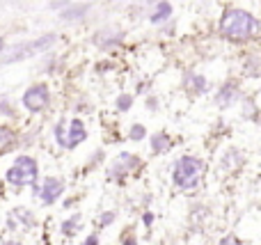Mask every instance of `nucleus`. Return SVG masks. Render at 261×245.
Masks as SVG:
<instances>
[{
	"label": "nucleus",
	"instance_id": "423d86ee",
	"mask_svg": "<svg viewBox=\"0 0 261 245\" xmlns=\"http://www.w3.org/2000/svg\"><path fill=\"white\" fill-rule=\"evenodd\" d=\"M62 190H64L62 181H60V179H55V177H48L44 181V186H41V200H44L46 204H53V202L62 195Z\"/></svg>",
	"mask_w": 261,
	"mask_h": 245
},
{
	"label": "nucleus",
	"instance_id": "ddd939ff",
	"mask_svg": "<svg viewBox=\"0 0 261 245\" xmlns=\"http://www.w3.org/2000/svg\"><path fill=\"white\" fill-rule=\"evenodd\" d=\"M130 138H133V140H142L144 138V126H133L130 128Z\"/></svg>",
	"mask_w": 261,
	"mask_h": 245
},
{
	"label": "nucleus",
	"instance_id": "1a4fd4ad",
	"mask_svg": "<svg viewBox=\"0 0 261 245\" xmlns=\"http://www.w3.org/2000/svg\"><path fill=\"white\" fill-rule=\"evenodd\" d=\"M172 14V7L167 3H158V7H156V12L151 14V23H161V21H165L167 16Z\"/></svg>",
	"mask_w": 261,
	"mask_h": 245
},
{
	"label": "nucleus",
	"instance_id": "4468645a",
	"mask_svg": "<svg viewBox=\"0 0 261 245\" xmlns=\"http://www.w3.org/2000/svg\"><path fill=\"white\" fill-rule=\"evenodd\" d=\"M117 108H122V110H128V108H130V96H122V99L117 101Z\"/></svg>",
	"mask_w": 261,
	"mask_h": 245
},
{
	"label": "nucleus",
	"instance_id": "9d476101",
	"mask_svg": "<svg viewBox=\"0 0 261 245\" xmlns=\"http://www.w3.org/2000/svg\"><path fill=\"white\" fill-rule=\"evenodd\" d=\"M234 99H236V90L227 85V87H222L220 94H218V105H229V103H234Z\"/></svg>",
	"mask_w": 261,
	"mask_h": 245
},
{
	"label": "nucleus",
	"instance_id": "aec40b11",
	"mask_svg": "<svg viewBox=\"0 0 261 245\" xmlns=\"http://www.w3.org/2000/svg\"><path fill=\"white\" fill-rule=\"evenodd\" d=\"M3 48H5V41H3V39H0V50H3Z\"/></svg>",
	"mask_w": 261,
	"mask_h": 245
},
{
	"label": "nucleus",
	"instance_id": "20e7f679",
	"mask_svg": "<svg viewBox=\"0 0 261 245\" xmlns=\"http://www.w3.org/2000/svg\"><path fill=\"white\" fill-rule=\"evenodd\" d=\"M55 39H58L55 35H44V37H39V39L30 41V44H25V46H16V48H12L7 53V60H5V62H18V60H25V58H30V55L41 53V50L50 48V46L55 44Z\"/></svg>",
	"mask_w": 261,
	"mask_h": 245
},
{
	"label": "nucleus",
	"instance_id": "412c9836",
	"mask_svg": "<svg viewBox=\"0 0 261 245\" xmlns=\"http://www.w3.org/2000/svg\"><path fill=\"white\" fill-rule=\"evenodd\" d=\"M126 245H135V241H126Z\"/></svg>",
	"mask_w": 261,
	"mask_h": 245
},
{
	"label": "nucleus",
	"instance_id": "4be33fe9",
	"mask_svg": "<svg viewBox=\"0 0 261 245\" xmlns=\"http://www.w3.org/2000/svg\"><path fill=\"white\" fill-rule=\"evenodd\" d=\"M7 245H21V243H7Z\"/></svg>",
	"mask_w": 261,
	"mask_h": 245
},
{
	"label": "nucleus",
	"instance_id": "f8f14e48",
	"mask_svg": "<svg viewBox=\"0 0 261 245\" xmlns=\"http://www.w3.org/2000/svg\"><path fill=\"white\" fill-rule=\"evenodd\" d=\"M85 12H87V7H78V9H69V12H64L62 16L64 18H76V16H83Z\"/></svg>",
	"mask_w": 261,
	"mask_h": 245
},
{
	"label": "nucleus",
	"instance_id": "f3484780",
	"mask_svg": "<svg viewBox=\"0 0 261 245\" xmlns=\"http://www.w3.org/2000/svg\"><path fill=\"white\" fill-rule=\"evenodd\" d=\"M190 85H195V90H197V92H202V90H204V78L195 76V80L190 83Z\"/></svg>",
	"mask_w": 261,
	"mask_h": 245
},
{
	"label": "nucleus",
	"instance_id": "6e6552de",
	"mask_svg": "<svg viewBox=\"0 0 261 245\" xmlns=\"http://www.w3.org/2000/svg\"><path fill=\"white\" fill-rule=\"evenodd\" d=\"M151 147H153V151L163 154V151H167V147H170V138H167L165 133H156V135L151 138Z\"/></svg>",
	"mask_w": 261,
	"mask_h": 245
},
{
	"label": "nucleus",
	"instance_id": "a211bd4d",
	"mask_svg": "<svg viewBox=\"0 0 261 245\" xmlns=\"http://www.w3.org/2000/svg\"><path fill=\"white\" fill-rule=\"evenodd\" d=\"M220 245H236V241H234V238H231V236H229V238H225V241H222Z\"/></svg>",
	"mask_w": 261,
	"mask_h": 245
},
{
	"label": "nucleus",
	"instance_id": "7ed1b4c3",
	"mask_svg": "<svg viewBox=\"0 0 261 245\" xmlns=\"http://www.w3.org/2000/svg\"><path fill=\"white\" fill-rule=\"evenodd\" d=\"M37 179V163L30 156H18L14 160V165L7 170V181L14 186H28V183H35Z\"/></svg>",
	"mask_w": 261,
	"mask_h": 245
},
{
	"label": "nucleus",
	"instance_id": "0eeeda50",
	"mask_svg": "<svg viewBox=\"0 0 261 245\" xmlns=\"http://www.w3.org/2000/svg\"><path fill=\"white\" fill-rule=\"evenodd\" d=\"M85 138H87V133H85L83 122L81 119H73L71 122V135H69V140H67V147H76L78 142H83Z\"/></svg>",
	"mask_w": 261,
	"mask_h": 245
},
{
	"label": "nucleus",
	"instance_id": "6ab92c4d",
	"mask_svg": "<svg viewBox=\"0 0 261 245\" xmlns=\"http://www.w3.org/2000/svg\"><path fill=\"white\" fill-rule=\"evenodd\" d=\"M85 245H96V236H90V238H87V243Z\"/></svg>",
	"mask_w": 261,
	"mask_h": 245
},
{
	"label": "nucleus",
	"instance_id": "f257e3e1",
	"mask_svg": "<svg viewBox=\"0 0 261 245\" xmlns=\"http://www.w3.org/2000/svg\"><path fill=\"white\" fill-rule=\"evenodd\" d=\"M220 28H222V35L229 37V39L245 41L259 30V21L252 14L245 12V9H229L222 16Z\"/></svg>",
	"mask_w": 261,
	"mask_h": 245
},
{
	"label": "nucleus",
	"instance_id": "f03ea898",
	"mask_svg": "<svg viewBox=\"0 0 261 245\" xmlns=\"http://www.w3.org/2000/svg\"><path fill=\"white\" fill-rule=\"evenodd\" d=\"M202 174V160L195 156H181L174 165V183L179 188H190L197 186V177Z\"/></svg>",
	"mask_w": 261,
	"mask_h": 245
},
{
	"label": "nucleus",
	"instance_id": "9b49d317",
	"mask_svg": "<svg viewBox=\"0 0 261 245\" xmlns=\"http://www.w3.org/2000/svg\"><path fill=\"white\" fill-rule=\"evenodd\" d=\"M14 142V133L9 131V128H5V126H0V151L3 149H7L9 145Z\"/></svg>",
	"mask_w": 261,
	"mask_h": 245
},
{
	"label": "nucleus",
	"instance_id": "39448f33",
	"mask_svg": "<svg viewBox=\"0 0 261 245\" xmlns=\"http://www.w3.org/2000/svg\"><path fill=\"white\" fill-rule=\"evenodd\" d=\"M46 103H48V90H46V85H32L23 94V105L28 110H32V113H39L41 108H46Z\"/></svg>",
	"mask_w": 261,
	"mask_h": 245
},
{
	"label": "nucleus",
	"instance_id": "dca6fc26",
	"mask_svg": "<svg viewBox=\"0 0 261 245\" xmlns=\"http://www.w3.org/2000/svg\"><path fill=\"white\" fill-rule=\"evenodd\" d=\"M78 223V218H71V220H67V223H64V232H67V234H71L73 232V225H76Z\"/></svg>",
	"mask_w": 261,
	"mask_h": 245
},
{
	"label": "nucleus",
	"instance_id": "2eb2a0df",
	"mask_svg": "<svg viewBox=\"0 0 261 245\" xmlns=\"http://www.w3.org/2000/svg\"><path fill=\"white\" fill-rule=\"evenodd\" d=\"M113 220H115V213H103L101 215V227H108Z\"/></svg>",
	"mask_w": 261,
	"mask_h": 245
}]
</instances>
